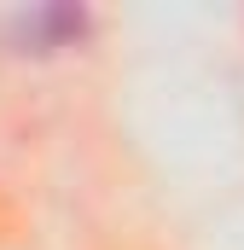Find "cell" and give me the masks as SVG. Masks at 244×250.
<instances>
[{
  "label": "cell",
  "mask_w": 244,
  "mask_h": 250,
  "mask_svg": "<svg viewBox=\"0 0 244 250\" xmlns=\"http://www.w3.org/2000/svg\"><path fill=\"white\" fill-rule=\"evenodd\" d=\"M87 29V12H70V6H41V12H23L18 18V53H59V47H76Z\"/></svg>",
  "instance_id": "6da1fadb"
}]
</instances>
